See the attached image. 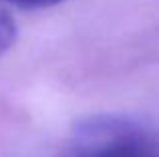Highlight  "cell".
I'll return each mask as SVG.
<instances>
[{"label": "cell", "mask_w": 159, "mask_h": 157, "mask_svg": "<svg viewBox=\"0 0 159 157\" xmlns=\"http://www.w3.org/2000/svg\"><path fill=\"white\" fill-rule=\"evenodd\" d=\"M6 2L14 4L18 8H24V10H36V8H48L54 4H61L62 0H6Z\"/></svg>", "instance_id": "cell-3"}, {"label": "cell", "mask_w": 159, "mask_h": 157, "mask_svg": "<svg viewBox=\"0 0 159 157\" xmlns=\"http://www.w3.org/2000/svg\"><path fill=\"white\" fill-rule=\"evenodd\" d=\"M69 157H159V135L127 117H91L75 129Z\"/></svg>", "instance_id": "cell-1"}, {"label": "cell", "mask_w": 159, "mask_h": 157, "mask_svg": "<svg viewBox=\"0 0 159 157\" xmlns=\"http://www.w3.org/2000/svg\"><path fill=\"white\" fill-rule=\"evenodd\" d=\"M16 40V24L8 14L0 12V56L14 44Z\"/></svg>", "instance_id": "cell-2"}]
</instances>
